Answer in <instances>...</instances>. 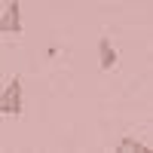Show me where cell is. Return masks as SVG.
<instances>
[{
    "instance_id": "1",
    "label": "cell",
    "mask_w": 153,
    "mask_h": 153,
    "mask_svg": "<svg viewBox=\"0 0 153 153\" xmlns=\"http://www.w3.org/2000/svg\"><path fill=\"white\" fill-rule=\"evenodd\" d=\"M25 107V98H22V80L12 76L6 83V89L0 92V117H19Z\"/></svg>"
},
{
    "instance_id": "2",
    "label": "cell",
    "mask_w": 153,
    "mask_h": 153,
    "mask_svg": "<svg viewBox=\"0 0 153 153\" xmlns=\"http://www.w3.org/2000/svg\"><path fill=\"white\" fill-rule=\"evenodd\" d=\"M0 34H22V3L9 0L0 16Z\"/></svg>"
},
{
    "instance_id": "3",
    "label": "cell",
    "mask_w": 153,
    "mask_h": 153,
    "mask_svg": "<svg viewBox=\"0 0 153 153\" xmlns=\"http://www.w3.org/2000/svg\"><path fill=\"white\" fill-rule=\"evenodd\" d=\"M98 65H101V71H113L120 65V52H117V46H113L107 37L98 40Z\"/></svg>"
},
{
    "instance_id": "4",
    "label": "cell",
    "mask_w": 153,
    "mask_h": 153,
    "mask_svg": "<svg viewBox=\"0 0 153 153\" xmlns=\"http://www.w3.org/2000/svg\"><path fill=\"white\" fill-rule=\"evenodd\" d=\"M120 153H150V147L144 141H135V138H123V141L117 144Z\"/></svg>"
}]
</instances>
